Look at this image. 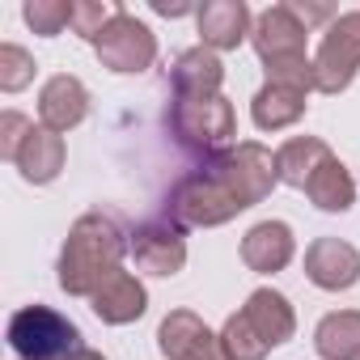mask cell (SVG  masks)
<instances>
[{
    "label": "cell",
    "mask_w": 360,
    "mask_h": 360,
    "mask_svg": "<svg viewBox=\"0 0 360 360\" xmlns=\"http://www.w3.org/2000/svg\"><path fill=\"white\" fill-rule=\"evenodd\" d=\"M131 255V229L106 212V208H89L72 221L64 246H60V263H56V280L68 297H94L115 271H123V259Z\"/></svg>",
    "instance_id": "cell-1"
},
{
    "label": "cell",
    "mask_w": 360,
    "mask_h": 360,
    "mask_svg": "<svg viewBox=\"0 0 360 360\" xmlns=\"http://www.w3.org/2000/svg\"><path fill=\"white\" fill-rule=\"evenodd\" d=\"M305 43H309V26L297 18L288 0L255 13L250 47H255L267 81H292V85L314 89V60L305 56Z\"/></svg>",
    "instance_id": "cell-2"
},
{
    "label": "cell",
    "mask_w": 360,
    "mask_h": 360,
    "mask_svg": "<svg viewBox=\"0 0 360 360\" xmlns=\"http://www.w3.org/2000/svg\"><path fill=\"white\" fill-rule=\"evenodd\" d=\"M165 127L178 140V148L212 161L225 148H233L238 110L225 94H174L165 106Z\"/></svg>",
    "instance_id": "cell-3"
},
{
    "label": "cell",
    "mask_w": 360,
    "mask_h": 360,
    "mask_svg": "<svg viewBox=\"0 0 360 360\" xmlns=\"http://www.w3.org/2000/svg\"><path fill=\"white\" fill-rule=\"evenodd\" d=\"M238 212H246V204L238 200L229 178L212 161L183 174L169 187V200H165V217L183 229H217V225H229Z\"/></svg>",
    "instance_id": "cell-4"
},
{
    "label": "cell",
    "mask_w": 360,
    "mask_h": 360,
    "mask_svg": "<svg viewBox=\"0 0 360 360\" xmlns=\"http://www.w3.org/2000/svg\"><path fill=\"white\" fill-rule=\"evenodd\" d=\"M9 347L18 360H64L81 343V326L51 305H22L9 318Z\"/></svg>",
    "instance_id": "cell-5"
},
{
    "label": "cell",
    "mask_w": 360,
    "mask_h": 360,
    "mask_svg": "<svg viewBox=\"0 0 360 360\" xmlns=\"http://www.w3.org/2000/svg\"><path fill=\"white\" fill-rule=\"evenodd\" d=\"M356 72H360V9H347L322 30V43L314 51V89L335 98L356 81Z\"/></svg>",
    "instance_id": "cell-6"
},
{
    "label": "cell",
    "mask_w": 360,
    "mask_h": 360,
    "mask_svg": "<svg viewBox=\"0 0 360 360\" xmlns=\"http://www.w3.org/2000/svg\"><path fill=\"white\" fill-rule=\"evenodd\" d=\"M94 51H98V64L106 72H115V77H140L157 60V34H153L148 22H140L136 13H127L119 5V13L110 18V26L94 43Z\"/></svg>",
    "instance_id": "cell-7"
},
{
    "label": "cell",
    "mask_w": 360,
    "mask_h": 360,
    "mask_svg": "<svg viewBox=\"0 0 360 360\" xmlns=\"http://www.w3.org/2000/svg\"><path fill=\"white\" fill-rule=\"evenodd\" d=\"M212 165L229 178V187L238 191V200H242L246 208L263 204V200L276 191V183H280L276 153H271L267 144H259V140H242V144L225 148L221 157H212Z\"/></svg>",
    "instance_id": "cell-8"
},
{
    "label": "cell",
    "mask_w": 360,
    "mask_h": 360,
    "mask_svg": "<svg viewBox=\"0 0 360 360\" xmlns=\"http://www.w3.org/2000/svg\"><path fill=\"white\" fill-rule=\"evenodd\" d=\"M131 259L140 271L148 276H178L187 267V229L174 225L169 217H157V221H140L131 229Z\"/></svg>",
    "instance_id": "cell-9"
},
{
    "label": "cell",
    "mask_w": 360,
    "mask_h": 360,
    "mask_svg": "<svg viewBox=\"0 0 360 360\" xmlns=\"http://www.w3.org/2000/svg\"><path fill=\"white\" fill-rule=\"evenodd\" d=\"M157 352L165 360H229L221 335L195 309H169L157 326Z\"/></svg>",
    "instance_id": "cell-10"
},
{
    "label": "cell",
    "mask_w": 360,
    "mask_h": 360,
    "mask_svg": "<svg viewBox=\"0 0 360 360\" xmlns=\"http://www.w3.org/2000/svg\"><path fill=\"white\" fill-rule=\"evenodd\" d=\"M305 276L322 292H347L360 284V250L343 238H314L305 246Z\"/></svg>",
    "instance_id": "cell-11"
},
{
    "label": "cell",
    "mask_w": 360,
    "mask_h": 360,
    "mask_svg": "<svg viewBox=\"0 0 360 360\" xmlns=\"http://www.w3.org/2000/svg\"><path fill=\"white\" fill-rule=\"evenodd\" d=\"M195 30H200V47L208 51H238L250 30H255V13L246 0H208L195 13Z\"/></svg>",
    "instance_id": "cell-12"
},
{
    "label": "cell",
    "mask_w": 360,
    "mask_h": 360,
    "mask_svg": "<svg viewBox=\"0 0 360 360\" xmlns=\"http://www.w3.org/2000/svg\"><path fill=\"white\" fill-rule=\"evenodd\" d=\"M85 119H89V89H85V81L72 77V72L47 77L43 89H39V123L47 131L64 136V131L81 127Z\"/></svg>",
    "instance_id": "cell-13"
},
{
    "label": "cell",
    "mask_w": 360,
    "mask_h": 360,
    "mask_svg": "<svg viewBox=\"0 0 360 360\" xmlns=\"http://www.w3.org/2000/svg\"><path fill=\"white\" fill-rule=\"evenodd\" d=\"M297 259V238L288 221H259L242 238V263L255 276H276Z\"/></svg>",
    "instance_id": "cell-14"
},
{
    "label": "cell",
    "mask_w": 360,
    "mask_h": 360,
    "mask_svg": "<svg viewBox=\"0 0 360 360\" xmlns=\"http://www.w3.org/2000/svg\"><path fill=\"white\" fill-rule=\"evenodd\" d=\"M309 94L305 85H292V81H263L259 94L250 98V119L259 131H284L292 123L305 119L309 110Z\"/></svg>",
    "instance_id": "cell-15"
},
{
    "label": "cell",
    "mask_w": 360,
    "mask_h": 360,
    "mask_svg": "<svg viewBox=\"0 0 360 360\" xmlns=\"http://www.w3.org/2000/svg\"><path fill=\"white\" fill-rule=\"evenodd\" d=\"M13 165H18V174H22V183L47 187V183H56V178L64 174V165H68V144H64L60 131H47L43 123H34L30 136H26L22 148H18Z\"/></svg>",
    "instance_id": "cell-16"
},
{
    "label": "cell",
    "mask_w": 360,
    "mask_h": 360,
    "mask_svg": "<svg viewBox=\"0 0 360 360\" xmlns=\"http://www.w3.org/2000/svg\"><path fill=\"white\" fill-rule=\"evenodd\" d=\"M242 318L250 322V330L263 339V347H284L297 335V309L280 288H255L242 305Z\"/></svg>",
    "instance_id": "cell-17"
},
{
    "label": "cell",
    "mask_w": 360,
    "mask_h": 360,
    "mask_svg": "<svg viewBox=\"0 0 360 360\" xmlns=\"http://www.w3.org/2000/svg\"><path fill=\"white\" fill-rule=\"evenodd\" d=\"M89 309L106 322V326H127V322H140L144 309H148V288L131 276V271H115L94 297H89Z\"/></svg>",
    "instance_id": "cell-18"
},
{
    "label": "cell",
    "mask_w": 360,
    "mask_h": 360,
    "mask_svg": "<svg viewBox=\"0 0 360 360\" xmlns=\"http://www.w3.org/2000/svg\"><path fill=\"white\" fill-rule=\"evenodd\" d=\"M330 144L318 140V136H288L280 148H276V169H280V183L284 187H297L305 191L309 187V178L330 161Z\"/></svg>",
    "instance_id": "cell-19"
},
{
    "label": "cell",
    "mask_w": 360,
    "mask_h": 360,
    "mask_svg": "<svg viewBox=\"0 0 360 360\" xmlns=\"http://www.w3.org/2000/svg\"><path fill=\"white\" fill-rule=\"evenodd\" d=\"M169 85H174V94H221L225 64L208 47H187L169 64Z\"/></svg>",
    "instance_id": "cell-20"
},
{
    "label": "cell",
    "mask_w": 360,
    "mask_h": 360,
    "mask_svg": "<svg viewBox=\"0 0 360 360\" xmlns=\"http://www.w3.org/2000/svg\"><path fill=\"white\" fill-rule=\"evenodd\" d=\"M322 360H360V309H335L314 326Z\"/></svg>",
    "instance_id": "cell-21"
},
{
    "label": "cell",
    "mask_w": 360,
    "mask_h": 360,
    "mask_svg": "<svg viewBox=\"0 0 360 360\" xmlns=\"http://www.w3.org/2000/svg\"><path fill=\"white\" fill-rule=\"evenodd\" d=\"M305 195H309V204H314L318 212H352V204H356V183H352L347 165H343L339 157H330V161L309 178Z\"/></svg>",
    "instance_id": "cell-22"
},
{
    "label": "cell",
    "mask_w": 360,
    "mask_h": 360,
    "mask_svg": "<svg viewBox=\"0 0 360 360\" xmlns=\"http://www.w3.org/2000/svg\"><path fill=\"white\" fill-rule=\"evenodd\" d=\"M22 22L39 39H56V34H64V26H72V0H26Z\"/></svg>",
    "instance_id": "cell-23"
},
{
    "label": "cell",
    "mask_w": 360,
    "mask_h": 360,
    "mask_svg": "<svg viewBox=\"0 0 360 360\" xmlns=\"http://www.w3.org/2000/svg\"><path fill=\"white\" fill-rule=\"evenodd\" d=\"M34 72H39V64H34V56L26 47L0 43V89H5V94H22L34 81Z\"/></svg>",
    "instance_id": "cell-24"
},
{
    "label": "cell",
    "mask_w": 360,
    "mask_h": 360,
    "mask_svg": "<svg viewBox=\"0 0 360 360\" xmlns=\"http://www.w3.org/2000/svg\"><path fill=\"white\" fill-rule=\"evenodd\" d=\"M221 343H225L229 360H263V356H267L263 339L250 330V322L242 318V309L225 318V326H221Z\"/></svg>",
    "instance_id": "cell-25"
},
{
    "label": "cell",
    "mask_w": 360,
    "mask_h": 360,
    "mask_svg": "<svg viewBox=\"0 0 360 360\" xmlns=\"http://www.w3.org/2000/svg\"><path fill=\"white\" fill-rule=\"evenodd\" d=\"M115 13H119L115 0H110V5H106V0H72V34H81L85 43H98Z\"/></svg>",
    "instance_id": "cell-26"
},
{
    "label": "cell",
    "mask_w": 360,
    "mask_h": 360,
    "mask_svg": "<svg viewBox=\"0 0 360 360\" xmlns=\"http://www.w3.org/2000/svg\"><path fill=\"white\" fill-rule=\"evenodd\" d=\"M30 127H34V119H26L22 110H5V115H0V157H5L9 165H13L22 140L30 136Z\"/></svg>",
    "instance_id": "cell-27"
},
{
    "label": "cell",
    "mask_w": 360,
    "mask_h": 360,
    "mask_svg": "<svg viewBox=\"0 0 360 360\" xmlns=\"http://www.w3.org/2000/svg\"><path fill=\"white\" fill-rule=\"evenodd\" d=\"M153 13H161V18H187V13H200V9H191V5H165V0H153Z\"/></svg>",
    "instance_id": "cell-28"
}]
</instances>
